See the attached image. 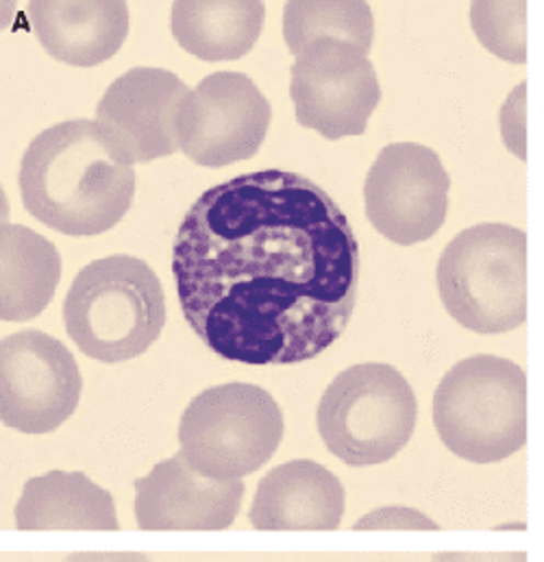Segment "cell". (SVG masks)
Wrapping results in <instances>:
<instances>
[{
    "label": "cell",
    "instance_id": "obj_1",
    "mask_svg": "<svg viewBox=\"0 0 544 562\" xmlns=\"http://www.w3.org/2000/svg\"><path fill=\"white\" fill-rule=\"evenodd\" d=\"M181 312L223 360L298 364L347 329L360 245L338 203L287 170H258L205 190L172 245Z\"/></svg>",
    "mask_w": 544,
    "mask_h": 562
},
{
    "label": "cell",
    "instance_id": "obj_2",
    "mask_svg": "<svg viewBox=\"0 0 544 562\" xmlns=\"http://www.w3.org/2000/svg\"><path fill=\"white\" fill-rule=\"evenodd\" d=\"M18 186L24 210L66 236H99L123 221L136 168L97 121H66L29 144Z\"/></svg>",
    "mask_w": 544,
    "mask_h": 562
},
{
    "label": "cell",
    "instance_id": "obj_3",
    "mask_svg": "<svg viewBox=\"0 0 544 562\" xmlns=\"http://www.w3.org/2000/svg\"><path fill=\"white\" fill-rule=\"evenodd\" d=\"M64 323L92 360L118 364L148 351L166 325V296L155 271L134 256L94 260L75 278Z\"/></svg>",
    "mask_w": 544,
    "mask_h": 562
},
{
    "label": "cell",
    "instance_id": "obj_4",
    "mask_svg": "<svg viewBox=\"0 0 544 562\" xmlns=\"http://www.w3.org/2000/svg\"><path fill=\"white\" fill-rule=\"evenodd\" d=\"M433 425L457 458L490 464L528 445V373L506 358L473 356L457 362L433 395Z\"/></svg>",
    "mask_w": 544,
    "mask_h": 562
},
{
    "label": "cell",
    "instance_id": "obj_5",
    "mask_svg": "<svg viewBox=\"0 0 544 562\" xmlns=\"http://www.w3.org/2000/svg\"><path fill=\"white\" fill-rule=\"evenodd\" d=\"M438 294L446 312L477 334H506L528 321V234L481 223L457 234L440 256Z\"/></svg>",
    "mask_w": 544,
    "mask_h": 562
},
{
    "label": "cell",
    "instance_id": "obj_6",
    "mask_svg": "<svg viewBox=\"0 0 544 562\" xmlns=\"http://www.w3.org/2000/svg\"><path fill=\"white\" fill-rule=\"evenodd\" d=\"M416 417L408 380L390 364L364 362L344 369L327 386L316 425L338 460L373 467L393 460L408 445Z\"/></svg>",
    "mask_w": 544,
    "mask_h": 562
},
{
    "label": "cell",
    "instance_id": "obj_7",
    "mask_svg": "<svg viewBox=\"0 0 544 562\" xmlns=\"http://www.w3.org/2000/svg\"><path fill=\"white\" fill-rule=\"evenodd\" d=\"M283 429V413L269 391L231 382L190 402L179 425V442L199 473L234 482L271 460Z\"/></svg>",
    "mask_w": 544,
    "mask_h": 562
},
{
    "label": "cell",
    "instance_id": "obj_8",
    "mask_svg": "<svg viewBox=\"0 0 544 562\" xmlns=\"http://www.w3.org/2000/svg\"><path fill=\"white\" fill-rule=\"evenodd\" d=\"M290 77L298 125L327 140L362 136L382 101L375 66L347 40H314L296 55Z\"/></svg>",
    "mask_w": 544,
    "mask_h": 562
},
{
    "label": "cell",
    "instance_id": "obj_9",
    "mask_svg": "<svg viewBox=\"0 0 544 562\" xmlns=\"http://www.w3.org/2000/svg\"><path fill=\"white\" fill-rule=\"evenodd\" d=\"M81 389L79 364L57 338L37 329L2 338V425L22 434H48L75 415Z\"/></svg>",
    "mask_w": 544,
    "mask_h": 562
},
{
    "label": "cell",
    "instance_id": "obj_10",
    "mask_svg": "<svg viewBox=\"0 0 544 562\" xmlns=\"http://www.w3.org/2000/svg\"><path fill=\"white\" fill-rule=\"evenodd\" d=\"M271 119V103L253 79L242 72H214L183 99L177 146L199 166L223 168L260 150Z\"/></svg>",
    "mask_w": 544,
    "mask_h": 562
},
{
    "label": "cell",
    "instance_id": "obj_11",
    "mask_svg": "<svg viewBox=\"0 0 544 562\" xmlns=\"http://www.w3.org/2000/svg\"><path fill=\"white\" fill-rule=\"evenodd\" d=\"M451 179L440 157L422 144L382 148L364 183L366 216L395 245L429 240L446 218Z\"/></svg>",
    "mask_w": 544,
    "mask_h": 562
},
{
    "label": "cell",
    "instance_id": "obj_12",
    "mask_svg": "<svg viewBox=\"0 0 544 562\" xmlns=\"http://www.w3.org/2000/svg\"><path fill=\"white\" fill-rule=\"evenodd\" d=\"M242 480L220 482L199 473L179 451L136 480L139 530H227L242 504Z\"/></svg>",
    "mask_w": 544,
    "mask_h": 562
},
{
    "label": "cell",
    "instance_id": "obj_13",
    "mask_svg": "<svg viewBox=\"0 0 544 562\" xmlns=\"http://www.w3.org/2000/svg\"><path fill=\"white\" fill-rule=\"evenodd\" d=\"M190 88L170 70L134 68L118 77L97 108V123L136 161L172 155L177 116Z\"/></svg>",
    "mask_w": 544,
    "mask_h": 562
},
{
    "label": "cell",
    "instance_id": "obj_14",
    "mask_svg": "<svg viewBox=\"0 0 544 562\" xmlns=\"http://www.w3.org/2000/svg\"><path fill=\"white\" fill-rule=\"evenodd\" d=\"M256 530H336L344 517V486L314 460H292L269 471L251 506Z\"/></svg>",
    "mask_w": 544,
    "mask_h": 562
},
{
    "label": "cell",
    "instance_id": "obj_15",
    "mask_svg": "<svg viewBox=\"0 0 544 562\" xmlns=\"http://www.w3.org/2000/svg\"><path fill=\"white\" fill-rule=\"evenodd\" d=\"M26 18L50 57L79 68L112 59L129 33V9L123 0H33Z\"/></svg>",
    "mask_w": 544,
    "mask_h": 562
},
{
    "label": "cell",
    "instance_id": "obj_16",
    "mask_svg": "<svg viewBox=\"0 0 544 562\" xmlns=\"http://www.w3.org/2000/svg\"><path fill=\"white\" fill-rule=\"evenodd\" d=\"M18 530H118L114 497L86 473L50 471L31 477L15 504Z\"/></svg>",
    "mask_w": 544,
    "mask_h": 562
},
{
    "label": "cell",
    "instance_id": "obj_17",
    "mask_svg": "<svg viewBox=\"0 0 544 562\" xmlns=\"http://www.w3.org/2000/svg\"><path fill=\"white\" fill-rule=\"evenodd\" d=\"M267 4L260 0L172 4L170 26L183 50L203 61H236L260 40Z\"/></svg>",
    "mask_w": 544,
    "mask_h": 562
},
{
    "label": "cell",
    "instance_id": "obj_18",
    "mask_svg": "<svg viewBox=\"0 0 544 562\" xmlns=\"http://www.w3.org/2000/svg\"><path fill=\"white\" fill-rule=\"evenodd\" d=\"M0 318L31 321L50 303L61 280V258L50 240L29 227L2 223Z\"/></svg>",
    "mask_w": 544,
    "mask_h": 562
},
{
    "label": "cell",
    "instance_id": "obj_19",
    "mask_svg": "<svg viewBox=\"0 0 544 562\" xmlns=\"http://www.w3.org/2000/svg\"><path fill=\"white\" fill-rule=\"evenodd\" d=\"M283 37L292 55L320 37H338L371 50L375 40L373 11L366 2H287Z\"/></svg>",
    "mask_w": 544,
    "mask_h": 562
},
{
    "label": "cell",
    "instance_id": "obj_20",
    "mask_svg": "<svg viewBox=\"0 0 544 562\" xmlns=\"http://www.w3.org/2000/svg\"><path fill=\"white\" fill-rule=\"evenodd\" d=\"M471 22L490 53L512 64L528 61V2H473Z\"/></svg>",
    "mask_w": 544,
    "mask_h": 562
},
{
    "label": "cell",
    "instance_id": "obj_21",
    "mask_svg": "<svg viewBox=\"0 0 544 562\" xmlns=\"http://www.w3.org/2000/svg\"><path fill=\"white\" fill-rule=\"evenodd\" d=\"M353 530H440L435 521H431L420 510L406 506H386L364 515Z\"/></svg>",
    "mask_w": 544,
    "mask_h": 562
},
{
    "label": "cell",
    "instance_id": "obj_22",
    "mask_svg": "<svg viewBox=\"0 0 544 562\" xmlns=\"http://www.w3.org/2000/svg\"><path fill=\"white\" fill-rule=\"evenodd\" d=\"M525 92L528 83H521L512 97L503 105L501 114V127H503V140L510 150H514L519 157H528L525 153Z\"/></svg>",
    "mask_w": 544,
    "mask_h": 562
},
{
    "label": "cell",
    "instance_id": "obj_23",
    "mask_svg": "<svg viewBox=\"0 0 544 562\" xmlns=\"http://www.w3.org/2000/svg\"><path fill=\"white\" fill-rule=\"evenodd\" d=\"M433 562H530V559L525 552H442L433 557Z\"/></svg>",
    "mask_w": 544,
    "mask_h": 562
},
{
    "label": "cell",
    "instance_id": "obj_24",
    "mask_svg": "<svg viewBox=\"0 0 544 562\" xmlns=\"http://www.w3.org/2000/svg\"><path fill=\"white\" fill-rule=\"evenodd\" d=\"M64 562H152L139 552H77Z\"/></svg>",
    "mask_w": 544,
    "mask_h": 562
}]
</instances>
